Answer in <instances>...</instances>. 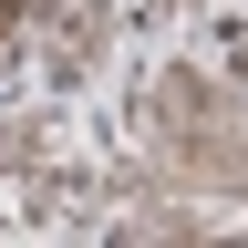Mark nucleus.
I'll return each mask as SVG.
<instances>
[{"label":"nucleus","mask_w":248,"mask_h":248,"mask_svg":"<svg viewBox=\"0 0 248 248\" xmlns=\"http://www.w3.org/2000/svg\"><path fill=\"white\" fill-rule=\"evenodd\" d=\"M11 21H21V0H0V31H11Z\"/></svg>","instance_id":"f257e3e1"}]
</instances>
